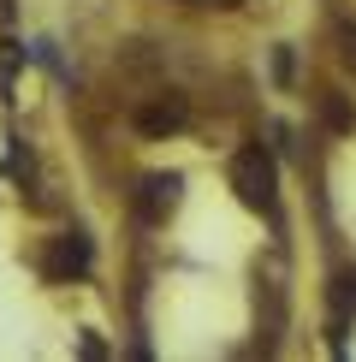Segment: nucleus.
Here are the masks:
<instances>
[{
  "label": "nucleus",
  "mask_w": 356,
  "mask_h": 362,
  "mask_svg": "<svg viewBox=\"0 0 356 362\" xmlns=\"http://www.w3.org/2000/svg\"><path fill=\"white\" fill-rule=\"evenodd\" d=\"M178 190H184V178H178V173H148V178H143V190H137L143 220H148V226H160V220L178 208Z\"/></svg>",
  "instance_id": "obj_2"
},
{
  "label": "nucleus",
  "mask_w": 356,
  "mask_h": 362,
  "mask_svg": "<svg viewBox=\"0 0 356 362\" xmlns=\"http://www.w3.org/2000/svg\"><path fill=\"white\" fill-rule=\"evenodd\" d=\"M232 190H237V202L256 208V214H273L279 208V167H273V155H267L261 143L232 160Z\"/></svg>",
  "instance_id": "obj_1"
},
{
  "label": "nucleus",
  "mask_w": 356,
  "mask_h": 362,
  "mask_svg": "<svg viewBox=\"0 0 356 362\" xmlns=\"http://www.w3.org/2000/svg\"><path fill=\"white\" fill-rule=\"evenodd\" d=\"M89 262H95L89 238H83V232H66V238H54V255H48V279H78V274H89Z\"/></svg>",
  "instance_id": "obj_3"
},
{
  "label": "nucleus",
  "mask_w": 356,
  "mask_h": 362,
  "mask_svg": "<svg viewBox=\"0 0 356 362\" xmlns=\"http://www.w3.org/2000/svg\"><path fill=\"white\" fill-rule=\"evenodd\" d=\"M137 125L148 131V137H167V131L184 125V101H167V95H160L155 107H143V113H137Z\"/></svg>",
  "instance_id": "obj_5"
},
{
  "label": "nucleus",
  "mask_w": 356,
  "mask_h": 362,
  "mask_svg": "<svg viewBox=\"0 0 356 362\" xmlns=\"http://www.w3.org/2000/svg\"><path fill=\"white\" fill-rule=\"evenodd\" d=\"M326 297H333V344H345V327L356 315V274H333Z\"/></svg>",
  "instance_id": "obj_4"
},
{
  "label": "nucleus",
  "mask_w": 356,
  "mask_h": 362,
  "mask_svg": "<svg viewBox=\"0 0 356 362\" xmlns=\"http://www.w3.org/2000/svg\"><path fill=\"white\" fill-rule=\"evenodd\" d=\"M321 119H326V131H356V113H350V101H345V95H333V89L321 95Z\"/></svg>",
  "instance_id": "obj_6"
},
{
  "label": "nucleus",
  "mask_w": 356,
  "mask_h": 362,
  "mask_svg": "<svg viewBox=\"0 0 356 362\" xmlns=\"http://www.w3.org/2000/svg\"><path fill=\"white\" fill-rule=\"evenodd\" d=\"M333 36H338V59H345V66L356 71V24H338Z\"/></svg>",
  "instance_id": "obj_7"
}]
</instances>
